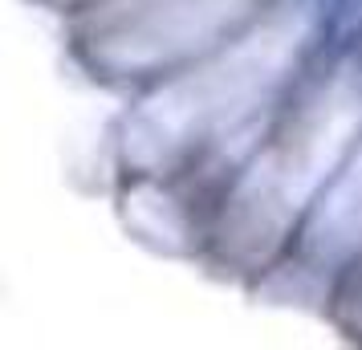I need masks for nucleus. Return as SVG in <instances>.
Returning <instances> with one entry per match:
<instances>
[{
    "instance_id": "nucleus-1",
    "label": "nucleus",
    "mask_w": 362,
    "mask_h": 350,
    "mask_svg": "<svg viewBox=\"0 0 362 350\" xmlns=\"http://www.w3.org/2000/svg\"><path fill=\"white\" fill-rule=\"evenodd\" d=\"M313 45L329 62L362 53V0H322Z\"/></svg>"
}]
</instances>
